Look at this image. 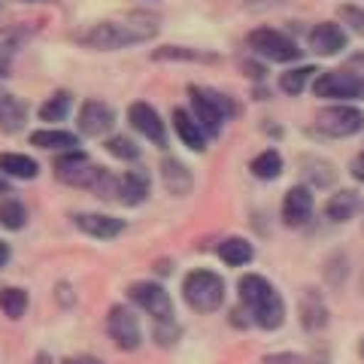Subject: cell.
<instances>
[{"label":"cell","mask_w":364,"mask_h":364,"mask_svg":"<svg viewBox=\"0 0 364 364\" xmlns=\"http://www.w3.org/2000/svg\"><path fill=\"white\" fill-rule=\"evenodd\" d=\"M158 33V21L146 16H128V18H100V21H85L82 28H76L70 37L82 49L91 52H119L131 49L146 40H152Z\"/></svg>","instance_id":"cell-1"},{"label":"cell","mask_w":364,"mask_h":364,"mask_svg":"<svg viewBox=\"0 0 364 364\" xmlns=\"http://www.w3.org/2000/svg\"><path fill=\"white\" fill-rule=\"evenodd\" d=\"M237 294H240V306L252 325L264 328V331H277V328L286 325V301L267 277L246 273L237 282Z\"/></svg>","instance_id":"cell-2"},{"label":"cell","mask_w":364,"mask_h":364,"mask_svg":"<svg viewBox=\"0 0 364 364\" xmlns=\"http://www.w3.org/2000/svg\"><path fill=\"white\" fill-rule=\"evenodd\" d=\"M188 100H191V116H195V122L207 136H219L225 122L237 116V104L215 88L188 85Z\"/></svg>","instance_id":"cell-3"},{"label":"cell","mask_w":364,"mask_h":364,"mask_svg":"<svg viewBox=\"0 0 364 364\" xmlns=\"http://www.w3.org/2000/svg\"><path fill=\"white\" fill-rule=\"evenodd\" d=\"M182 298L195 313H215L225 304V279L215 270H191L182 279Z\"/></svg>","instance_id":"cell-4"},{"label":"cell","mask_w":364,"mask_h":364,"mask_svg":"<svg viewBox=\"0 0 364 364\" xmlns=\"http://www.w3.org/2000/svg\"><path fill=\"white\" fill-rule=\"evenodd\" d=\"M249 43V52L258 55L261 61H273V64H294L301 61L304 49L294 43L289 33H282L277 28H255L252 33L246 37Z\"/></svg>","instance_id":"cell-5"},{"label":"cell","mask_w":364,"mask_h":364,"mask_svg":"<svg viewBox=\"0 0 364 364\" xmlns=\"http://www.w3.org/2000/svg\"><path fill=\"white\" fill-rule=\"evenodd\" d=\"M313 95L331 104H352L364 97V76L355 70H322L313 82Z\"/></svg>","instance_id":"cell-6"},{"label":"cell","mask_w":364,"mask_h":364,"mask_svg":"<svg viewBox=\"0 0 364 364\" xmlns=\"http://www.w3.org/2000/svg\"><path fill=\"white\" fill-rule=\"evenodd\" d=\"M316 131L334 140H346L364 131V109L355 104H328L316 112Z\"/></svg>","instance_id":"cell-7"},{"label":"cell","mask_w":364,"mask_h":364,"mask_svg":"<svg viewBox=\"0 0 364 364\" xmlns=\"http://www.w3.org/2000/svg\"><path fill=\"white\" fill-rule=\"evenodd\" d=\"M52 170H55V176H58V182H64V186H73V188H95L97 179L104 176L107 167L95 164L82 149H73V152H61L58 158H55Z\"/></svg>","instance_id":"cell-8"},{"label":"cell","mask_w":364,"mask_h":364,"mask_svg":"<svg viewBox=\"0 0 364 364\" xmlns=\"http://www.w3.org/2000/svg\"><path fill=\"white\" fill-rule=\"evenodd\" d=\"M128 301L136 306V310L149 313L155 322H167L173 318V301H170V291L161 286V282H131L128 286Z\"/></svg>","instance_id":"cell-9"},{"label":"cell","mask_w":364,"mask_h":364,"mask_svg":"<svg viewBox=\"0 0 364 364\" xmlns=\"http://www.w3.org/2000/svg\"><path fill=\"white\" fill-rule=\"evenodd\" d=\"M107 331L112 337V343H116L122 352H134L140 349L143 343V331H140V318L134 316L131 306H122L116 304L107 316Z\"/></svg>","instance_id":"cell-10"},{"label":"cell","mask_w":364,"mask_h":364,"mask_svg":"<svg viewBox=\"0 0 364 364\" xmlns=\"http://www.w3.org/2000/svg\"><path fill=\"white\" fill-rule=\"evenodd\" d=\"M306 46H310V52L318 55V58H337L349 46V31L340 21H318V25L310 28Z\"/></svg>","instance_id":"cell-11"},{"label":"cell","mask_w":364,"mask_h":364,"mask_svg":"<svg viewBox=\"0 0 364 364\" xmlns=\"http://www.w3.org/2000/svg\"><path fill=\"white\" fill-rule=\"evenodd\" d=\"M128 122L136 134H143L149 143H155L158 149H164L167 146V124L164 119L158 116V109L152 104H146V100H134L128 107Z\"/></svg>","instance_id":"cell-12"},{"label":"cell","mask_w":364,"mask_h":364,"mask_svg":"<svg viewBox=\"0 0 364 364\" xmlns=\"http://www.w3.org/2000/svg\"><path fill=\"white\" fill-rule=\"evenodd\" d=\"M112 124H116V112H112L107 100L91 97L82 104V109H79V136L97 140V136H107L112 131Z\"/></svg>","instance_id":"cell-13"},{"label":"cell","mask_w":364,"mask_h":364,"mask_svg":"<svg viewBox=\"0 0 364 364\" xmlns=\"http://www.w3.org/2000/svg\"><path fill=\"white\" fill-rule=\"evenodd\" d=\"M313 210H316V198L310 186H291L286 198H282V222L289 228H304L313 219Z\"/></svg>","instance_id":"cell-14"},{"label":"cell","mask_w":364,"mask_h":364,"mask_svg":"<svg viewBox=\"0 0 364 364\" xmlns=\"http://www.w3.org/2000/svg\"><path fill=\"white\" fill-rule=\"evenodd\" d=\"M73 225L82 234L95 237V240H116L124 231V219H116V215H107V213H76Z\"/></svg>","instance_id":"cell-15"},{"label":"cell","mask_w":364,"mask_h":364,"mask_svg":"<svg viewBox=\"0 0 364 364\" xmlns=\"http://www.w3.org/2000/svg\"><path fill=\"white\" fill-rule=\"evenodd\" d=\"M149 188H152V179L146 170H124L119 176L116 200L124 203V207H140L143 200H149Z\"/></svg>","instance_id":"cell-16"},{"label":"cell","mask_w":364,"mask_h":364,"mask_svg":"<svg viewBox=\"0 0 364 364\" xmlns=\"http://www.w3.org/2000/svg\"><path fill=\"white\" fill-rule=\"evenodd\" d=\"M170 124H173V131H176V136L182 140V146H188L191 152H203L207 149V140L210 136L203 134V128L195 122V116H191L188 109H182V107H176L173 112H170Z\"/></svg>","instance_id":"cell-17"},{"label":"cell","mask_w":364,"mask_h":364,"mask_svg":"<svg viewBox=\"0 0 364 364\" xmlns=\"http://www.w3.org/2000/svg\"><path fill=\"white\" fill-rule=\"evenodd\" d=\"M155 61H182V64H222V55L198 46H161L152 52Z\"/></svg>","instance_id":"cell-18"},{"label":"cell","mask_w":364,"mask_h":364,"mask_svg":"<svg viewBox=\"0 0 364 364\" xmlns=\"http://www.w3.org/2000/svg\"><path fill=\"white\" fill-rule=\"evenodd\" d=\"M358 210H361V195L358 191L355 188H340L325 203V219H331L334 225H343L349 219H355Z\"/></svg>","instance_id":"cell-19"},{"label":"cell","mask_w":364,"mask_h":364,"mask_svg":"<svg viewBox=\"0 0 364 364\" xmlns=\"http://www.w3.org/2000/svg\"><path fill=\"white\" fill-rule=\"evenodd\" d=\"M28 122V104L9 91H0V131L4 134H18L25 131Z\"/></svg>","instance_id":"cell-20"},{"label":"cell","mask_w":364,"mask_h":364,"mask_svg":"<svg viewBox=\"0 0 364 364\" xmlns=\"http://www.w3.org/2000/svg\"><path fill=\"white\" fill-rule=\"evenodd\" d=\"M31 146L52 149V152H73V149H79V134L61 131V128H40L31 134Z\"/></svg>","instance_id":"cell-21"},{"label":"cell","mask_w":364,"mask_h":364,"mask_svg":"<svg viewBox=\"0 0 364 364\" xmlns=\"http://www.w3.org/2000/svg\"><path fill=\"white\" fill-rule=\"evenodd\" d=\"M161 179H164V188L170 191V195L176 198H186L191 186H195V176H191V170L176 161V158H164L161 161Z\"/></svg>","instance_id":"cell-22"},{"label":"cell","mask_w":364,"mask_h":364,"mask_svg":"<svg viewBox=\"0 0 364 364\" xmlns=\"http://www.w3.org/2000/svg\"><path fill=\"white\" fill-rule=\"evenodd\" d=\"M301 325L306 331H322L328 325V306L316 289H306L301 294Z\"/></svg>","instance_id":"cell-23"},{"label":"cell","mask_w":364,"mask_h":364,"mask_svg":"<svg viewBox=\"0 0 364 364\" xmlns=\"http://www.w3.org/2000/svg\"><path fill=\"white\" fill-rule=\"evenodd\" d=\"M322 73V70H316L313 64H298V67H289L286 73H279V91L282 95H289V97H298L304 95V88L306 85H313L316 82V76Z\"/></svg>","instance_id":"cell-24"},{"label":"cell","mask_w":364,"mask_h":364,"mask_svg":"<svg viewBox=\"0 0 364 364\" xmlns=\"http://www.w3.org/2000/svg\"><path fill=\"white\" fill-rule=\"evenodd\" d=\"M70 109H73V95L67 88H58L55 95H49L43 100L40 122H46V128H52V124H58V122H64L67 116H70Z\"/></svg>","instance_id":"cell-25"},{"label":"cell","mask_w":364,"mask_h":364,"mask_svg":"<svg viewBox=\"0 0 364 364\" xmlns=\"http://www.w3.org/2000/svg\"><path fill=\"white\" fill-rule=\"evenodd\" d=\"M282 170H286V161H282L279 149H264V152H258L252 161H249V173H252L255 179H261V182L279 179Z\"/></svg>","instance_id":"cell-26"},{"label":"cell","mask_w":364,"mask_h":364,"mask_svg":"<svg viewBox=\"0 0 364 364\" xmlns=\"http://www.w3.org/2000/svg\"><path fill=\"white\" fill-rule=\"evenodd\" d=\"M219 258L228 267H246L255 258V246L246 237H228V240L219 243Z\"/></svg>","instance_id":"cell-27"},{"label":"cell","mask_w":364,"mask_h":364,"mask_svg":"<svg viewBox=\"0 0 364 364\" xmlns=\"http://www.w3.org/2000/svg\"><path fill=\"white\" fill-rule=\"evenodd\" d=\"M0 173H4V176H13V179H37L40 164L33 161L31 155L4 152V155H0Z\"/></svg>","instance_id":"cell-28"},{"label":"cell","mask_w":364,"mask_h":364,"mask_svg":"<svg viewBox=\"0 0 364 364\" xmlns=\"http://www.w3.org/2000/svg\"><path fill=\"white\" fill-rule=\"evenodd\" d=\"M0 225H4L6 231H21V228L28 225L25 203H21L18 198H13V195L0 198Z\"/></svg>","instance_id":"cell-29"},{"label":"cell","mask_w":364,"mask_h":364,"mask_svg":"<svg viewBox=\"0 0 364 364\" xmlns=\"http://www.w3.org/2000/svg\"><path fill=\"white\" fill-rule=\"evenodd\" d=\"M28 304H31V298H28V291H25V289L9 286V289L0 291V310L6 313V318H13V322L28 313Z\"/></svg>","instance_id":"cell-30"},{"label":"cell","mask_w":364,"mask_h":364,"mask_svg":"<svg viewBox=\"0 0 364 364\" xmlns=\"http://www.w3.org/2000/svg\"><path fill=\"white\" fill-rule=\"evenodd\" d=\"M104 149H107L112 158H119V161H136V158H140V146H136L131 136H124V134L107 136Z\"/></svg>","instance_id":"cell-31"},{"label":"cell","mask_w":364,"mask_h":364,"mask_svg":"<svg viewBox=\"0 0 364 364\" xmlns=\"http://www.w3.org/2000/svg\"><path fill=\"white\" fill-rule=\"evenodd\" d=\"M31 37V31L28 28H21V25H13V28H0V55H13L16 49H21V46L28 43Z\"/></svg>","instance_id":"cell-32"},{"label":"cell","mask_w":364,"mask_h":364,"mask_svg":"<svg viewBox=\"0 0 364 364\" xmlns=\"http://www.w3.org/2000/svg\"><path fill=\"white\" fill-rule=\"evenodd\" d=\"M337 16H340V25H343L346 31L364 33V6H358V4H343V6L337 9Z\"/></svg>","instance_id":"cell-33"},{"label":"cell","mask_w":364,"mask_h":364,"mask_svg":"<svg viewBox=\"0 0 364 364\" xmlns=\"http://www.w3.org/2000/svg\"><path fill=\"white\" fill-rule=\"evenodd\" d=\"M176 337H179L176 318H167V322H155V340H158L161 346H173Z\"/></svg>","instance_id":"cell-34"},{"label":"cell","mask_w":364,"mask_h":364,"mask_svg":"<svg viewBox=\"0 0 364 364\" xmlns=\"http://www.w3.org/2000/svg\"><path fill=\"white\" fill-rule=\"evenodd\" d=\"M349 173L355 176V179L361 182V186H364V152H358V155L349 161Z\"/></svg>","instance_id":"cell-35"},{"label":"cell","mask_w":364,"mask_h":364,"mask_svg":"<svg viewBox=\"0 0 364 364\" xmlns=\"http://www.w3.org/2000/svg\"><path fill=\"white\" fill-rule=\"evenodd\" d=\"M243 70H246V76H252V79H264V64H252V61H243Z\"/></svg>","instance_id":"cell-36"},{"label":"cell","mask_w":364,"mask_h":364,"mask_svg":"<svg viewBox=\"0 0 364 364\" xmlns=\"http://www.w3.org/2000/svg\"><path fill=\"white\" fill-rule=\"evenodd\" d=\"M9 255H13V252H9V243H4V240H0V267H6Z\"/></svg>","instance_id":"cell-37"},{"label":"cell","mask_w":364,"mask_h":364,"mask_svg":"<svg viewBox=\"0 0 364 364\" xmlns=\"http://www.w3.org/2000/svg\"><path fill=\"white\" fill-rule=\"evenodd\" d=\"M6 76H9V58L0 55V79H6Z\"/></svg>","instance_id":"cell-38"},{"label":"cell","mask_w":364,"mask_h":364,"mask_svg":"<svg viewBox=\"0 0 364 364\" xmlns=\"http://www.w3.org/2000/svg\"><path fill=\"white\" fill-rule=\"evenodd\" d=\"M64 364H100L95 358H70V361H64Z\"/></svg>","instance_id":"cell-39"},{"label":"cell","mask_w":364,"mask_h":364,"mask_svg":"<svg viewBox=\"0 0 364 364\" xmlns=\"http://www.w3.org/2000/svg\"><path fill=\"white\" fill-rule=\"evenodd\" d=\"M0 195H9V182H6L4 173H0Z\"/></svg>","instance_id":"cell-40"},{"label":"cell","mask_w":364,"mask_h":364,"mask_svg":"<svg viewBox=\"0 0 364 364\" xmlns=\"http://www.w3.org/2000/svg\"><path fill=\"white\" fill-rule=\"evenodd\" d=\"M18 4H55V0H18Z\"/></svg>","instance_id":"cell-41"},{"label":"cell","mask_w":364,"mask_h":364,"mask_svg":"<svg viewBox=\"0 0 364 364\" xmlns=\"http://www.w3.org/2000/svg\"><path fill=\"white\" fill-rule=\"evenodd\" d=\"M358 352H361V358H364V337H361V346H358Z\"/></svg>","instance_id":"cell-42"}]
</instances>
